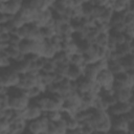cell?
<instances>
[{"label":"cell","instance_id":"obj_24","mask_svg":"<svg viewBox=\"0 0 134 134\" xmlns=\"http://www.w3.org/2000/svg\"><path fill=\"white\" fill-rule=\"evenodd\" d=\"M12 64H13V60L4 51H1V53H0V67H1V69L9 67V66H12Z\"/></svg>","mask_w":134,"mask_h":134},{"label":"cell","instance_id":"obj_3","mask_svg":"<svg viewBox=\"0 0 134 134\" xmlns=\"http://www.w3.org/2000/svg\"><path fill=\"white\" fill-rule=\"evenodd\" d=\"M114 81H115V75L108 68L100 70L95 80V82L105 89H113L112 87H113Z\"/></svg>","mask_w":134,"mask_h":134},{"label":"cell","instance_id":"obj_29","mask_svg":"<svg viewBox=\"0 0 134 134\" xmlns=\"http://www.w3.org/2000/svg\"><path fill=\"white\" fill-rule=\"evenodd\" d=\"M96 6H106L108 3V0H89Z\"/></svg>","mask_w":134,"mask_h":134},{"label":"cell","instance_id":"obj_26","mask_svg":"<svg viewBox=\"0 0 134 134\" xmlns=\"http://www.w3.org/2000/svg\"><path fill=\"white\" fill-rule=\"evenodd\" d=\"M48 119L50 121H59L62 119V110H54V111H48L45 112Z\"/></svg>","mask_w":134,"mask_h":134},{"label":"cell","instance_id":"obj_27","mask_svg":"<svg viewBox=\"0 0 134 134\" xmlns=\"http://www.w3.org/2000/svg\"><path fill=\"white\" fill-rule=\"evenodd\" d=\"M69 67H70V64H57V68H55L54 72L57 74H60V75L66 77L68 70H69Z\"/></svg>","mask_w":134,"mask_h":134},{"label":"cell","instance_id":"obj_7","mask_svg":"<svg viewBox=\"0 0 134 134\" xmlns=\"http://www.w3.org/2000/svg\"><path fill=\"white\" fill-rule=\"evenodd\" d=\"M131 109H132V106L130 105L129 102H127V103L117 102L114 105H112L111 107H109V109L107 111H108L109 115L112 117V116H117V115H124V114L128 113Z\"/></svg>","mask_w":134,"mask_h":134},{"label":"cell","instance_id":"obj_9","mask_svg":"<svg viewBox=\"0 0 134 134\" xmlns=\"http://www.w3.org/2000/svg\"><path fill=\"white\" fill-rule=\"evenodd\" d=\"M85 66L86 65H84V66H75V65H71L70 64V67H69V70H68V73H67L66 77L68 80H70L71 82H76L81 76H83Z\"/></svg>","mask_w":134,"mask_h":134},{"label":"cell","instance_id":"obj_2","mask_svg":"<svg viewBox=\"0 0 134 134\" xmlns=\"http://www.w3.org/2000/svg\"><path fill=\"white\" fill-rule=\"evenodd\" d=\"M49 122H50V120L48 119L46 113L44 112L39 118L27 122L26 131L29 133H32V134H41V133L47 134Z\"/></svg>","mask_w":134,"mask_h":134},{"label":"cell","instance_id":"obj_16","mask_svg":"<svg viewBox=\"0 0 134 134\" xmlns=\"http://www.w3.org/2000/svg\"><path fill=\"white\" fill-rule=\"evenodd\" d=\"M53 60L55 61L57 64H70V55L64 50L57 52Z\"/></svg>","mask_w":134,"mask_h":134},{"label":"cell","instance_id":"obj_18","mask_svg":"<svg viewBox=\"0 0 134 134\" xmlns=\"http://www.w3.org/2000/svg\"><path fill=\"white\" fill-rule=\"evenodd\" d=\"M125 16H126V13H125V12H122V13H116V12H114V14H113V16H112V18H111V21H110L111 26L113 27V26H115V25H118V24L124 23V21H125ZM124 24H125V23H124Z\"/></svg>","mask_w":134,"mask_h":134},{"label":"cell","instance_id":"obj_22","mask_svg":"<svg viewBox=\"0 0 134 134\" xmlns=\"http://www.w3.org/2000/svg\"><path fill=\"white\" fill-rule=\"evenodd\" d=\"M24 91H25V94L27 95V97H28L30 100H32V99L39 97L41 94H43V92L41 91V89H40L39 87H37V86H35V87H32V88H29V89H27V90H24Z\"/></svg>","mask_w":134,"mask_h":134},{"label":"cell","instance_id":"obj_20","mask_svg":"<svg viewBox=\"0 0 134 134\" xmlns=\"http://www.w3.org/2000/svg\"><path fill=\"white\" fill-rule=\"evenodd\" d=\"M55 68H57L55 61L53 59H46V61L44 63V66L42 68V71L47 72V73H53L55 71Z\"/></svg>","mask_w":134,"mask_h":134},{"label":"cell","instance_id":"obj_14","mask_svg":"<svg viewBox=\"0 0 134 134\" xmlns=\"http://www.w3.org/2000/svg\"><path fill=\"white\" fill-rule=\"evenodd\" d=\"M32 48H34V41L32 40H22L19 44V49L21 51V53H23L24 55H28L30 53H32Z\"/></svg>","mask_w":134,"mask_h":134},{"label":"cell","instance_id":"obj_31","mask_svg":"<svg viewBox=\"0 0 134 134\" xmlns=\"http://www.w3.org/2000/svg\"><path fill=\"white\" fill-rule=\"evenodd\" d=\"M129 10H130L131 13H133V14H134V0H131L130 5H129Z\"/></svg>","mask_w":134,"mask_h":134},{"label":"cell","instance_id":"obj_34","mask_svg":"<svg viewBox=\"0 0 134 134\" xmlns=\"http://www.w3.org/2000/svg\"><path fill=\"white\" fill-rule=\"evenodd\" d=\"M8 1H10V0H1V2H5V3L8 2Z\"/></svg>","mask_w":134,"mask_h":134},{"label":"cell","instance_id":"obj_15","mask_svg":"<svg viewBox=\"0 0 134 134\" xmlns=\"http://www.w3.org/2000/svg\"><path fill=\"white\" fill-rule=\"evenodd\" d=\"M109 41V34L108 32H99L94 41V45L97 47H107Z\"/></svg>","mask_w":134,"mask_h":134},{"label":"cell","instance_id":"obj_12","mask_svg":"<svg viewBox=\"0 0 134 134\" xmlns=\"http://www.w3.org/2000/svg\"><path fill=\"white\" fill-rule=\"evenodd\" d=\"M120 62L126 71L132 70L134 68V51H131L130 53L124 55L120 59Z\"/></svg>","mask_w":134,"mask_h":134},{"label":"cell","instance_id":"obj_11","mask_svg":"<svg viewBox=\"0 0 134 134\" xmlns=\"http://www.w3.org/2000/svg\"><path fill=\"white\" fill-rule=\"evenodd\" d=\"M98 72H99V69H98V67L96 66L95 63H93V64H86L85 68H84L83 75L88 77V79H90V80H92V81H95Z\"/></svg>","mask_w":134,"mask_h":134},{"label":"cell","instance_id":"obj_19","mask_svg":"<svg viewBox=\"0 0 134 134\" xmlns=\"http://www.w3.org/2000/svg\"><path fill=\"white\" fill-rule=\"evenodd\" d=\"M115 51H116V53L118 54V57L121 59L124 55H126V54L130 53L132 50H131V47H130L129 42H126V43H124V44L118 45V46L116 47Z\"/></svg>","mask_w":134,"mask_h":134},{"label":"cell","instance_id":"obj_23","mask_svg":"<svg viewBox=\"0 0 134 134\" xmlns=\"http://www.w3.org/2000/svg\"><path fill=\"white\" fill-rule=\"evenodd\" d=\"M95 5L91 2V1H87L82 5V9H83V16L84 17H91L92 13L94 10Z\"/></svg>","mask_w":134,"mask_h":134},{"label":"cell","instance_id":"obj_17","mask_svg":"<svg viewBox=\"0 0 134 134\" xmlns=\"http://www.w3.org/2000/svg\"><path fill=\"white\" fill-rule=\"evenodd\" d=\"M70 64L75 65V66H84L87 63L85 61L84 54L82 52H76V53L70 55Z\"/></svg>","mask_w":134,"mask_h":134},{"label":"cell","instance_id":"obj_28","mask_svg":"<svg viewBox=\"0 0 134 134\" xmlns=\"http://www.w3.org/2000/svg\"><path fill=\"white\" fill-rule=\"evenodd\" d=\"M124 32L126 34V36L130 39L134 38V26H126Z\"/></svg>","mask_w":134,"mask_h":134},{"label":"cell","instance_id":"obj_1","mask_svg":"<svg viewBox=\"0 0 134 134\" xmlns=\"http://www.w3.org/2000/svg\"><path fill=\"white\" fill-rule=\"evenodd\" d=\"M1 84L0 86H4L7 88L17 87L20 83L21 74L18 73L13 66L1 69Z\"/></svg>","mask_w":134,"mask_h":134},{"label":"cell","instance_id":"obj_10","mask_svg":"<svg viewBox=\"0 0 134 134\" xmlns=\"http://www.w3.org/2000/svg\"><path fill=\"white\" fill-rule=\"evenodd\" d=\"M132 93H133V91L130 88H122V89H118V90L114 91V94H115L117 102H120V103L129 102L131 96H132Z\"/></svg>","mask_w":134,"mask_h":134},{"label":"cell","instance_id":"obj_33","mask_svg":"<svg viewBox=\"0 0 134 134\" xmlns=\"http://www.w3.org/2000/svg\"><path fill=\"white\" fill-rule=\"evenodd\" d=\"M129 73H130V75H131V77L134 80V68L132 69V70H130V71H128Z\"/></svg>","mask_w":134,"mask_h":134},{"label":"cell","instance_id":"obj_4","mask_svg":"<svg viewBox=\"0 0 134 134\" xmlns=\"http://www.w3.org/2000/svg\"><path fill=\"white\" fill-rule=\"evenodd\" d=\"M24 0H10L8 2H1L0 3V12L1 14H8V15H17L20 13L23 6Z\"/></svg>","mask_w":134,"mask_h":134},{"label":"cell","instance_id":"obj_32","mask_svg":"<svg viewBox=\"0 0 134 134\" xmlns=\"http://www.w3.org/2000/svg\"><path fill=\"white\" fill-rule=\"evenodd\" d=\"M129 44H130L131 50H132V51H134V38H133V39H131V41L129 42Z\"/></svg>","mask_w":134,"mask_h":134},{"label":"cell","instance_id":"obj_30","mask_svg":"<svg viewBox=\"0 0 134 134\" xmlns=\"http://www.w3.org/2000/svg\"><path fill=\"white\" fill-rule=\"evenodd\" d=\"M87 1H89V0H73V2H74V6H81V5H83L85 2H87Z\"/></svg>","mask_w":134,"mask_h":134},{"label":"cell","instance_id":"obj_5","mask_svg":"<svg viewBox=\"0 0 134 134\" xmlns=\"http://www.w3.org/2000/svg\"><path fill=\"white\" fill-rule=\"evenodd\" d=\"M112 132H120V133H127L129 132V127L130 122L127 119V117L124 115H117V116H112Z\"/></svg>","mask_w":134,"mask_h":134},{"label":"cell","instance_id":"obj_21","mask_svg":"<svg viewBox=\"0 0 134 134\" xmlns=\"http://www.w3.org/2000/svg\"><path fill=\"white\" fill-rule=\"evenodd\" d=\"M113 14H114V10H113L111 7H109V6H105V9H104V12H103V14H102V16H100V18H99L98 21H99V22L110 23Z\"/></svg>","mask_w":134,"mask_h":134},{"label":"cell","instance_id":"obj_8","mask_svg":"<svg viewBox=\"0 0 134 134\" xmlns=\"http://www.w3.org/2000/svg\"><path fill=\"white\" fill-rule=\"evenodd\" d=\"M94 83L95 81H92L86 76H81L76 82H74V85H75V90L83 94V93H87V92H91L93 86H94Z\"/></svg>","mask_w":134,"mask_h":134},{"label":"cell","instance_id":"obj_13","mask_svg":"<svg viewBox=\"0 0 134 134\" xmlns=\"http://www.w3.org/2000/svg\"><path fill=\"white\" fill-rule=\"evenodd\" d=\"M108 69L114 75L125 71V68L122 67L120 60H108Z\"/></svg>","mask_w":134,"mask_h":134},{"label":"cell","instance_id":"obj_25","mask_svg":"<svg viewBox=\"0 0 134 134\" xmlns=\"http://www.w3.org/2000/svg\"><path fill=\"white\" fill-rule=\"evenodd\" d=\"M10 130V120L6 118H0V133L9 134Z\"/></svg>","mask_w":134,"mask_h":134},{"label":"cell","instance_id":"obj_6","mask_svg":"<svg viewBox=\"0 0 134 134\" xmlns=\"http://www.w3.org/2000/svg\"><path fill=\"white\" fill-rule=\"evenodd\" d=\"M43 113H44L43 110L38 105H36L35 103L30 102L28 107L23 110V117H24V119L26 121H30V120L39 118Z\"/></svg>","mask_w":134,"mask_h":134}]
</instances>
